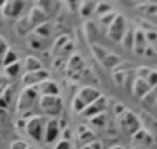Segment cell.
I'll return each instance as SVG.
<instances>
[{"label":"cell","mask_w":157,"mask_h":149,"mask_svg":"<svg viewBox=\"0 0 157 149\" xmlns=\"http://www.w3.org/2000/svg\"><path fill=\"white\" fill-rule=\"evenodd\" d=\"M101 95L98 93V90L92 87H83L80 92L77 93L75 100H74V110L83 112V108H87L88 105H92L93 102H97Z\"/></svg>","instance_id":"cell-1"},{"label":"cell","mask_w":157,"mask_h":149,"mask_svg":"<svg viewBox=\"0 0 157 149\" xmlns=\"http://www.w3.org/2000/svg\"><path fill=\"white\" fill-rule=\"evenodd\" d=\"M39 105L46 113L49 115H59L62 108V100L59 98V95H49V97H41Z\"/></svg>","instance_id":"cell-2"},{"label":"cell","mask_w":157,"mask_h":149,"mask_svg":"<svg viewBox=\"0 0 157 149\" xmlns=\"http://www.w3.org/2000/svg\"><path fill=\"white\" fill-rule=\"evenodd\" d=\"M44 128H46V123H43L41 118H33V120H29L26 123V133L36 141L43 139L44 131H46Z\"/></svg>","instance_id":"cell-3"},{"label":"cell","mask_w":157,"mask_h":149,"mask_svg":"<svg viewBox=\"0 0 157 149\" xmlns=\"http://www.w3.org/2000/svg\"><path fill=\"white\" fill-rule=\"evenodd\" d=\"M36 97H38V93H36L34 88H26V90L21 93V97L18 98V110H26V108H31L34 100H36Z\"/></svg>","instance_id":"cell-4"},{"label":"cell","mask_w":157,"mask_h":149,"mask_svg":"<svg viewBox=\"0 0 157 149\" xmlns=\"http://www.w3.org/2000/svg\"><path fill=\"white\" fill-rule=\"evenodd\" d=\"M121 126L124 128L126 133H129V135H134V133L139 130V121L136 120V116L132 115V113L126 112L124 116L121 118Z\"/></svg>","instance_id":"cell-5"},{"label":"cell","mask_w":157,"mask_h":149,"mask_svg":"<svg viewBox=\"0 0 157 149\" xmlns=\"http://www.w3.org/2000/svg\"><path fill=\"white\" fill-rule=\"evenodd\" d=\"M59 133H61V126H59L57 120H51L46 123V131H44V141L46 143H54L57 139Z\"/></svg>","instance_id":"cell-6"},{"label":"cell","mask_w":157,"mask_h":149,"mask_svg":"<svg viewBox=\"0 0 157 149\" xmlns=\"http://www.w3.org/2000/svg\"><path fill=\"white\" fill-rule=\"evenodd\" d=\"M103 108H105V98L100 97L97 102H93L92 105H88V107L85 108V110L82 112V115L90 116V118H95V116H98V115H101Z\"/></svg>","instance_id":"cell-7"},{"label":"cell","mask_w":157,"mask_h":149,"mask_svg":"<svg viewBox=\"0 0 157 149\" xmlns=\"http://www.w3.org/2000/svg\"><path fill=\"white\" fill-rule=\"evenodd\" d=\"M123 29H124V20H123L121 17H116L115 20H113L111 23V28H110V34L113 39H120L123 36Z\"/></svg>","instance_id":"cell-8"},{"label":"cell","mask_w":157,"mask_h":149,"mask_svg":"<svg viewBox=\"0 0 157 149\" xmlns=\"http://www.w3.org/2000/svg\"><path fill=\"white\" fill-rule=\"evenodd\" d=\"M48 76L43 71H34V72H26V76L23 77V82L26 85H34V84H41L43 79H46ZM44 82V80H43Z\"/></svg>","instance_id":"cell-9"},{"label":"cell","mask_w":157,"mask_h":149,"mask_svg":"<svg viewBox=\"0 0 157 149\" xmlns=\"http://www.w3.org/2000/svg\"><path fill=\"white\" fill-rule=\"evenodd\" d=\"M39 93H41V97H49V95H57L59 93V88L54 82H49V80H44L41 82V85H39Z\"/></svg>","instance_id":"cell-10"},{"label":"cell","mask_w":157,"mask_h":149,"mask_svg":"<svg viewBox=\"0 0 157 149\" xmlns=\"http://www.w3.org/2000/svg\"><path fill=\"white\" fill-rule=\"evenodd\" d=\"M26 72H34V71H39V67H41V64H39V61H36L33 56L26 57Z\"/></svg>","instance_id":"cell-11"},{"label":"cell","mask_w":157,"mask_h":149,"mask_svg":"<svg viewBox=\"0 0 157 149\" xmlns=\"http://www.w3.org/2000/svg\"><path fill=\"white\" fill-rule=\"evenodd\" d=\"M3 64L7 67L12 66V64H17V54L13 51H7V54H5V57H3Z\"/></svg>","instance_id":"cell-12"},{"label":"cell","mask_w":157,"mask_h":149,"mask_svg":"<svg viewBox=\"0 0 157 149\" xmlns=\"http://www.w3.org/2000/svg\"><path fill=\"white\" fill-rule=\"evenodd\" d=\"M29 43H31L29 46H31L33 49H43V39L39 38L38 34H36V36H31V38H29Z\"/></svg>","instance_id":"cell-13"},{"label":"cell","mask_w":157,"mask_h":149,"mask_svg":"<svg viewBox=\"0 0 157 149\" xmlns=\"http://www.w3.org/2000/svg\"><path fill=\"white\" fill-rule=\"evenodd\" d=\"M18 71H20V64L18 62L17 64H12V66L7 67V74H8V76H17Z\"/></svg>","instance_id":"cell-14"},{"label":"cell","mask_w":157,"mask_h":149,"mask_svg":"<svg viewBox=\"0 0 157 149\" xmlns=\"http://www.w3.org/2000/svg\"><path fill=\"white\" fill-rule=\"evenodd\" d=\"M54 149H71V143L66 141V139H62V141H59V143H57Z\"/></svg>","instance_id":"cell-15"},{"label":"cell","mask_w":157,"mask_h":149,"mask_svg":"<svg viewBox=\"0 0 157 149\" xmlns=\"http://www.w3.org/2000/svg\"><path fill=\"white\" fill-rule=\"evenodd\" d=\"M12 149H29L26 146V143L25 141H17V143H13L12 144Z\"/></svg>","instance_id":"cell-16"},{"label":"cell","mask_w":157,"mask_h":149,"mask_svg":"<svg viewBox=\"0 0 157 149\" xmlns=\"http://www.w3.org/2000/svg\"><path fill=\"white\" fill-rule=\"evenodd\" d=\"M82 149H101V146H100V143L93 141V143H90V144H85Z\"/></svg>","instance_id":"cell-17"},{"label":"cell","mask_w":157,"mask_h":149,"mask_svg":"<svg viewBox=\"0 0 157 149\" xmlns=\"http://www.w3.org/2000/svg\"><path fill=\"white\" fill-rule=\"evenodd\" d=\"M0 87H5V85H3V80H2V77H0Z\"/></svg>","instance_id":"cell-18"},{"label":"cell","mask_w":157,"mask_h":149,"mask_svg":"<svg viewBox=\"0 0 157 149\" xmlns=\"http://www.w3.org/2000/svg\"><path fill=\"white\" fill-rule=\"evenodd\" d=\"M111 149H123V147H111Z\"/></svg>","instance_id":"cell-19"},{"label":"cell","mask_w":157,"mask_h":149,"mask_svg":"<svg viewBox=\"0 0 157 149\" xmlns=\"http://www.w3.org/2000/svg\"><path fill=\"white\" fill-rule=\"evenodd\" d=\"M0 143H2V141H0Z\"/></svg>","instance_id":"cell-20"}]
</instances>
